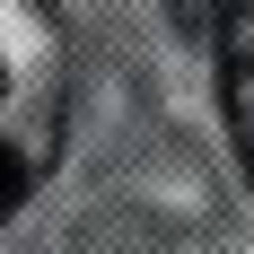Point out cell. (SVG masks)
<instances>
[{
    "label": "cell",
    "mask_w": 254,
    "mask_h": 254,
    "mask_svg": "<svg viewBox=\"0 0 254 254\" xmlns=\"http://www.w3.org/2000/svg\"><path fill=\"white\" fill-rule=\"evenodd\" d=\"M219 105H228V140H237V167H246L254 184V0L246 9H228V26H219Z\"/></svg>",
    "instance_id": "6da1fadb"
},
{
    "label": "cell",
    "mask_w": 254,
    "mask_h": 254,
    "mask_svg": "<svg viewBox=\"0 0 254 254\" xmlns=\"http://www.w3.org/2000/svg\"><path fill=\"white\" fill-rule=\"evenodd\" d=\"M228 9L237 0H167V18L193 35V44H219V26H228Z\"/></svg>",
    "instance_id": "7a4b0ae2"
},
{
    "label": "cell",
    "mask_w": 254,
    "mask_h": 254,
    "mask_svg": "<svg viewBox=\"0 0 254 254\" xmlns=\"http://www.w3.org/2000/svg\"><path fill=\"white\" fill-rule=\"evenodd\" d=\"M18 202H26V158L9 149V140H0V219H9Z\"/></svg>",
    "instance_id": "3957f363"
},
{
    "label": "cell",
    "mask_w": 254,
    "mask_h": 254,
    "mask_svg": "<svg viewBox=\"0 0 254 254\" xmlns=\"http://www.w3.org/2000/svg\"><path fill=\"white\" fill-rule=\"evenodd\" d=\"M0 88H9V79H0Z\"/></svg>",
    "instance_id": "277c9868"
}]
</instances>
